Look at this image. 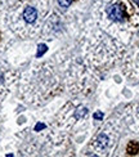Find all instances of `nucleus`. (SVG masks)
I'll list each match as a JSON object with an SVG mask.
<instances>
[{
    "label": "nucleus",
    "mask_w": 139,
    "mask_h": 157,
    "mask_svg": "<svg viewBox=\"0 0 139 157\" xmlns=\"http://www.w3.org/2000/svg\"><path fill=\"white\" fill-rule=\"evenodd\" d=\"M46 50H48V47H46L45 44H39V45H37V53H36V57H37V58L43 57V54L45 53Z\"/></svg>",
    "instance_id": "nucleus-6"
},
{
    "label": "nucleus",
    "mask_w": 139,
    "mask_h": 157,
    "mask_svg": "<svg viewBox=\"0 0 139 157\" xmlns=\"http://www.w3.org/2000/svg\"><path fill=\"white\" fill-rule=\"evenodd\" d=\"M107 14L108 17L115 22H122L126 18V10L121 4H114L108 6L107 9Z\"/></svg>",
    "instance_id": "nucleus-1"
},
{
    "label": "nucleus",
    "mask_w": 139,
    "mask_h": 157,
    "mask_svg": "<svg viewBox=\"0 0 139 157\" xmlns=\"http://www.w3.org/2000/svg\"><path fill=\"white\" fill-rule=\"evenodd\" d=\"M74 0H58V4L62 6V8H68V6L72 4Z\"/></svg>",
    "instance_id": "nucleus-7"
},
{
    "label": "nucleus",
    "mask_w": 139,
    "mask_h": 157,
    "mask_svg": "<svg viewBox=\"0 0 139 157\" xmlns=\"http://www.w3.org/2000/svg\"><path fill=\"white\" fill-rule=\"evenodd\" d=\"M133 2H134V3H135L138 6H139V0H133Z\"/></svg>",
    "instance_id": "nucleus-10"
},
{
    "label": "nucleus",
    "mask_w": 139,
    "mask_h": 157,
    "mask_svg": "<svg viewBox=\"0 0 139 157\" xmlns=\"http://www.w3.org/2000/svg\"><path fill=\"white\" fill-rule=\"evenodd\" d=\"M37 18V10L34 6H26L23 10V19L27 23H34Z\"/></svg>",
    "instance_id": "nucleus-2"
},
{
    "label": "nucleus",
    "mask_w": 139,
    "mask_h": 157,
    "mask_svg": "<svg viewBox=\"0 0 139 157\" xmlns=\"http://www.w3.org/2000/svg\"><path fill=\"white\" fill-rule=\"evenodd\" d=\"M43 129H45V124H43V122L36 124V126H35V132H40V130H43Z\"/></svg>",
    "instance_id": "nucleus-8"
},
{
    "label": "nucleus",
    "mask_w": 139,
    "mask_h": 157,
    "mask_svg": "<svg viewBox=\"0 0 139 157\" xmlns=\"http://www.w3.org/2000/svg\"><path fill=\"white\" fill-rule=\"evenodd\" d=\"M88 113V109L85 108V107H80V108H77L76 109V112H75V117L76 119H83V117Z\"/></svg>",
    "instance_id": "nucleus-5"
},
{
    "label": "nucleus",
    "mask_w": 139,
    "mask_h": 157,
    "mask_svg": "<svg viewBox=\"0 0 139 157\" xmlns=\"http://www.w3.org/2000/svg\"><path fill=\"white\" fill-rule=\"evenodd\" d=\"M103 116H104V115H103L102 112H95L94 115H93V117H94L95 120H102V119H103Z\"/></svg>",
    "instance_id": "nucleus-9"
},
{
    "label": "nucleus",
    "mask_w": 139,
    "mask_h": 157,
    "mask_svg": "<svg viewBox=\"0 0 139 157\" xmlns=\"http://www.w3.org/2000/svg\"><path fill=\"white\" fill-rule=\"evenodd\" d=\"M126 152L129 155H137L139 152V143L138 142H130L126 147Z\"/></svg>",
    "instance_id": "nucleus-4"
},
{
    "label": "nucleus",
    "mask_w": 139,
    "mask_h": 157,
    "mask_svg": "<svg viewBox=\"0 0 139 157\" xmlns=\"http://www.w3.org/2000/svg\"><path fill=\"white\" fill-rule=\"evenodd\" d=\"M108 142H110V139H108L107 135L106 134H99L97 136V139H95V147L98 149H104L106 147L108 146Z\"/></svg>",
    "instance_id": "nucleus-3"
}]
</instances>
